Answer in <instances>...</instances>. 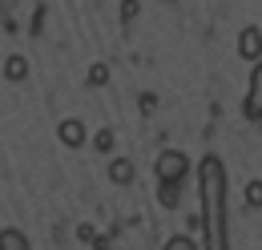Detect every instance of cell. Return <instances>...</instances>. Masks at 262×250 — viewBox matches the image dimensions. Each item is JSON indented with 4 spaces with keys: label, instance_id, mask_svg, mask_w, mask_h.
Wrapping results in <instances>:
<instances>
[{
    "label": "cell",
    "instance_id": "6da1fadb",
    "mask_svg": "<svg viewBox=\"0 0 262 250\" xmlns=\"http://www.w3.org/2000/svg\"><path fill=\"white\" fill-rule=\"evenodd\" d=\"M222 190H226V174H222V161L218 157H206L202 161V206H206V246H226L222 238Z\"/></svg>",
    "mask_w": 262,
    "mask_h": 250
},
{
    "label": "cell",
    "instance_id": "7a4b0ae2",
    "mask_svg": "<svg viewBox=\"0 0 262 250\" xmlns=\"http://www.w3.org/2000/svg\"><path fill=\"white\" fill-rule=\"evenodd\" d=\"M158 178H173V182H182V178H186V154L165 150V154L158 157Z\"/></svg>",
    "mask_w": 262,
    "mask_h": 250
},
{
    "label": "cell",
    "instance_id": "3957f363",
    "mask_svg": "<svg viewBox=\"0 0 262 250\" xmlns=\"http://www.w3.org/2000/svg\"><path fill=\"white\" fill-rule=\"evenodd\" d=\"M238 53H242L246 61H258V57H262V29H242V36H238Z\"/></svg>",
    "mask_w": 262,
    "mask_h": 250
},
{
    "label": "cell",
    "instance_id": "277c9868",
    "mask_svg": "<svg viewBox=\"0 0 262 250\" xmlns=\"http://www.w3.org/2000/svg\"><path fill=\"white\" fill-rule=\"evenodd\" d=\"M133 174H137V170H133L129 157H113V165H109V182H113V186H129Z\"/></svg>",
    "mask_w": 262,
    "mask_h": 250
},
{
    "label": "cell",
    "instance_id": "5b68a950",
    "mask_svg": "<svg viewBox=\"0 0 262 250\" xmlns=\"http://www.w3.org/2000/svg\"><path fill=\"white\" fill-rule=\"evenodd\" d=\"M57 137H61L65 145H81V141H85V129H81V121H61Z\"/></svg>",
    "mask_w": 262,
    "mask_h": 250
},
{
    "label": "cell",
    "instance_id": "8992f818",
    "mask_svg": "<svg viewBox=\"0 0 262 250\" xmlns=\"http://www.w3.org/2000/svg\"><path fill=\"white\" fill-rule=\"evenodd\" d=\"M178 198H182V194H178V182H173V178H162V186H158V202H162L165 210H173Z\"/></svg>",
    "mask_w": 262,
    "mask_h": 250
},
{
    "label": "cell",
    "instance_id": "52a82bcc",
    "mask_svg": "<svg viewBox=\"0 0 262 250\" xmlns=\"http://www.w3.org/2000/svg\"><path fill=\"white\" fill-rule=\"evenodd\" d=\"M246 109H250L254 117L262 113V65L254 69V77H250V105H246Z\"/></svg>",
    "mask_w": 262,
    "mask_h": 250
},
{
    "label": "cell",
    "instance_id": "ba28073f",
    "mask_svg": "<svg viewBox=\"0 0 262 250\" xmlns=\"http://www.w3.org/2000/svg\"><path fill=\"white\" fill-rule=\"evenodd\" d=\"M0 250H29V238L20 230H0Z\"/></svg>",
    "mask_w": 262,
    "mask_h": 250
},
{
    "label": "cell",
    "instance_id": "9c48e42d",
    "mask_svg": "<svg viewBox=\"0 0 262 250\" xmlns=\"http://www.w3.org/2000/svg\"><path fill=\"white\" fill-rule=\"evenodd\" d=\"M4 77H8V81H25V77H29V61H25V57H8Z\"/></svg>",
    "mask_w": 262,
    "mask_h": 250
},
{
    "label": "cell",
    "instance_id": "30bf717a",
    "mask_svg": "<svg viewBox=\"0 0 262 250\" xmlns=\"http://www.w3.org/2000/svg\"><path fill=\"white\" fill-rule=\"evenodd\" d=\"M105 81H109V69H105V65H93V69H89V85H93V89H101Z\"/></svg>",
    "mask_w": 262,
    "mask_h": 250
},
{
    "label": "cell",
    "instance_id": "8fae6325",
    "mask_svg": "<svg viewBox=\"0 0 262 250\" xmlns=\"http://www.w3.org/2000/svg\"><path fill=\"white\" fill-rule=\"evenodd\" d=\"M246 206H262V182H250V186H246Z\"/></svg>",
    "mask_w": 262,
    "mask_h": 250
},
{
    "label": "cell",
    "instance_id": "7c38bea8",
    "mask_svg": "<svg viewBox=\"0 0 262 250\" xmlns=\"http://www.w3.org/2000/svg\"><path fill=\"white\" fill-rule=\"evenodd\" d=\"M198 242H202V238H182V234H178V238H169L165 246L169 250H190V246H198Z\"/></svg>",
    "mask_w": 262,
    "mask_h": 250
},
{
    "label": "cell",
    "instance_id": "4fadbf2b",
    "mask_svg": "<svg viewBox=\"0 0 262 250\" xmlns=\"http://www.w3.org/2000/svg\"><path fill=\"white\" fill-rule=\"evenodd\" d=\"M93 145H97V150H113V133H109V129H101L97 137H93Z\"/></svg>",
    "mask_w": 262,
    "mask_h": 250
},
{
    "label": "cell",
    "instance_id": "5bb4252c",
    "mask_svg": "<svg viewBox=\"0 0 262 250\" xmlns=\"http://www.w3.org/2000/svg\"><path fill=\"white\" fill-rule=\"evenodd\" d=\"M77 238H81V242H89V246H93V242H101V238H97V230H93V226H81V230H77Z\"/></svg>",
    "mask_w": 262,
    "mask_h": 250
},
{
    "label": "cell",
    "instance_id": "9a60e30c",
    "mask_svg": "<svg viewBox=\"0 0 262 250\" xmlns=\"http://www.w3.org/2000/svg\"><path fill=\"white\" fill-rule=\"evenodd\" d=\"M133 16H137V0H125L121 4V20H133Z\"/></svg>",
    "mask_w": 262,
    "mask_h": 250
}]
</instances>
